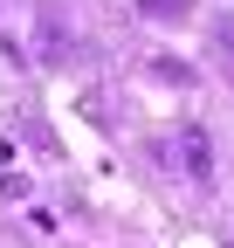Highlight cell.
<instances>
[{
	"label": "cell",
	"mask_w": 234,
	"mask_h": 248,
	"mask_svg": "<svg viewBox=\"0 0 234 248\" xmlns=\"http://www.w3.org/2000/svg\"><path fill=\"white\" fill-rule=\"evenodd\" d=\"M35 48H42V62H69V55H76V35H69V21H62L55 0L35 7Z\"/></svg>",
	"instance_id": "obj_1"
},
{
	"label": "cell",
	"mask_w": 234,
	"mask_h": 248,
	"mask_svg": "<svg viewBox=\"0 0 234 248\" xmlns=\"http://www.w3.org/2000/svg\"><path fill=\"white\" fill-rule=\"evenodd\" d=\"M179 152H186V172L193 179H214V152H207V131H200V124L179 131Z\"/></svg>",
	"instance_id": "obj_2"
},
{
	"label": "cell",
	"mask_w": 234,
	"mask_h": 248,
	"mask_svg": "<svg viewBox=\"0 0 234 248\" xmlns=\"http://www.w3.org/2000/svg\"><path fill=\"white\" fill-rule=\"evenodd\" d=\"M193 0H145V21H186Z\"/></svg>",
	"instance_id": "obj_3"
},
{
	"label": "cell",
	"mask_w": 234,
	"mask_h": 248,
	"mask_svg": "<svg viewBox=\"0 0 234 248\" xmlns=\"http://www.w3.org/2000/svg\"><path fill=\"white\" fill-rule=\"evenodd\" d=\"M214 42H220V62H227V69H234V28H227V21L214 28Z\"/></svg>",
	"instance_id": "obj_4"
}]
</instances>
